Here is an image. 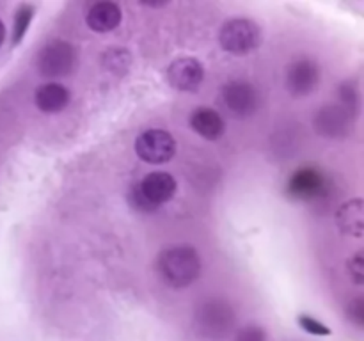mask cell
Segmentation results:
<instances>
[{
    "instance_id": "obj_1",
    "label": "cell",
    "mask_w": 364,
    "mask_h": 341,
    "mask_svg": "<svg viewBox=\"0 0 364 341\" xmlns=\"http://www.w3.org/2000/svg\"><path fill=\"white\" fill-rule=\"evenodd\" d=\"M156 269L164 283L173 288H185L199 277L201 259L191 245H174L159 256Z\"/></svg>"
},
{
    "instance_id": "obj_2",
    "label": "cell",
    "mask_w": 364,
    "mask_h": 341,
    "mask_svg": "<svg viewBox=\"0 0 364 341\" xmlns=\"http://www.w3.org/2000/svg\"><path fill=\"white\" fill-rule=\"evenodd\" d=\"M196 330L208 340L228 336L235 325V311L224 298H210L198 308L194 316Z\"/></svg>"
},
{
    "instance_id": "obj_3",
    "label": "cell",
    "mask_w": 364,
    "mask_h": 341,
    "mask_svg": "<svg viewBox=\"0 0 364 341\" xmlns=\"http://www.w3.org/2000/svg\"><path fill=\"white\" fill-rule=\"evenodd\" d=\"M259 39H262L259 27L247 18H235L226 21L219 32L220 46L235 55H244L255 50L259 45Z\"/></svg>"
},
{
    "instance_id": "obj_4",
    "label": "cell",
    "mask_w": 364,
    "mask_h": 341,
    "mask_svg": "<svg viewBox=\"0 0 364 341\" xmlns=\"http://www.w3.org/2000/svg\"><path fill=\"white\" fill-rule=\"evenodd\" d=\"M77 60L75 48L68 41L53 39L48 41L36 55V66L43 77H64L70 73Z\"/></svg>"
},
{
    "instance_id": "obj_5",
    "label": "cell",
    "mask_w": 364,
    "mask_h": 341,
    "mask_svg": "<svg viewBox=\"0 0 364 341\" xmlns=\"http://www.w3.org/2000/svg\"><path fill=\"white\" fill-rule=\"evenodd\" d=\"M135 153L144 162L159 166L173 158L176 153V141L166 130H148L135 141Z\"/></svg>"
},
{
    "instance_id": "obj_6",
    "label": "cell",
    "mask_w": 364,
    "mask_h": 341,
    "mask_svg": "<svg viewBox=\"0 0 364 341\" xmlns=\"http://www.w3.org/2000/svg\"><path fill=\"white\" fill-rule=\"evenodd\" d=\"M224 107L237 117H249L258 110L259 94L256 87L249 82L233 80L228 82L220 91Z\"/></svg>"
},
{
    "instance_id": "obj_7",
    "label": "cell",
    "mask_w": 364,
    "mask_h": 341,
    "mask_svg": "<svg viewBox=\"0 0 364 341\" xmlns=\"http://www.w3.org/2000/svg\"><path fill=\"white\" fill-rule=\"evenodd\" d=\"M135 187L155 212L159 206L166 205L167 201L173 199L174 192H176V180L169 173L159 170V173L146 174L144 180L135 185Z\"/></svg>"
},
{
    "instance_id": "obj_8",
    "label": "cell",
    "mask_w": 364,
    "mask_h": 341,
    "mask_svg": "<svg viewBox=\"0 0 364 341\" xmlns=\"http://www.w3.org/2000/svg\"><path fill=\"white\" fill-rule=\"evenodd\" d=\"M320 82V67L315 60L297 59L288 66L287 85L294 96H306L316 89Z\"/></svg>"
},
{
    "instance_id": "obj_9",
    "label": "cell",
    "mask_w": 364,
    "mask_h": 341,
    "mask_svg": "<svg viewBox=\"0 0 364 341\" xmlns=\"http://www.w3.org/2000/svg\"><path fill=\"white\" fill-rule=\"evenodd\" d=\"M205 77L203 64L194 57H180L167 67V80L178 91H196Z\"/></svg>"
},
{
    "instance_id": "obj_10",
    "label": "cell",
    "mask_w": 364,
    "mask_h": 341,
    "mask_svg": "<svg viewBox=\"0 0 364 341\" xmlns=\"http://www.w3.org/2000/svg\"><path fill=\"white\" fill-rule=\"evenodd\" d=\"M323 188H326L323 174L311 167H306V169H299L291 176L288 183V194L301 201H308V199L320 197L323 194Z\"/></svg>"
},
{
    "instance_id": "obj_11",
    "label": "cell",
    "mask_w": 364,
    "mask_h": 341,
    "mask_svg": "<svg viewBox=\"0 0 364 341\" xmlns=\"http://www.w3.org/2000/svg\"><path fill=\"white\" fill-rule=\"evenodd\" d=\"M315 126L320 134L327 137H340L350 128V110L340 105H329L318 112Z\"/></svg>"
},
{
    "instance_id": "obj_12",
    "label": "cell",
    "mask_w": 364,
    "mask_h": 341,
    "mask_svg": "<svg viewBox=\"0 0 364 341\" xmlns=\"http://www.w3.org/2000/svg\"><path fill=\"white\" fill-rule=\"evenodd\" d=\"M121 18H123L121 7L116 2H109V0L92 4L85 14V21L95 32L114 31L121 23Z\"/></svg>"
},
{
    "instance_id": "obj_13",
    "label": "cell",
    "mask_w": 364,
    "mask_h": 341,
    "mask_svg": "<svg viewBox=\"0 0 364 341\" xmlns=\"http://www.w3.org/2000/svg\"><path fill=\"white\" fill-rule=\"evenodd\" d=\"M336 222L341 233L361 238L364 234V205L363 199L355 197L343 202L336 212Z\"/></svg>"
},
{
    "instance_id": "obj_14",
    "label": "cell",
    "mask_w": 364,
    "mask_h": 341,
    "mask_svg": "<svg viewBox=\"0 0 364 341\" xmlns=\"http://www.w3.org/2000/svg\"><path fill=\"white\" fill-rule=\"evenodd\" d=\"M191 126L196 134L208 141H217L224 134L223 116L210 107H199L191 114Z\"/></svg>"
},
{
    "instance_id": "obj_15",
    "label": "cell",
    "mask_w": 364,
    "mask_h": 341,
    "mask_svg": "<svg viewBox=\"0 0 364 341\" xmlns=\"http://www.w3.org/2000/svg\"><path fill=\"white\" fill-rule=\"evenodd\" d=\"M34 99L41 112L55 114L66 109L71 99V94L66 85L57 84V82H48V84L41 85L36 91Z\"/></svg>"
},
{
    "instance_id": "obj_16",
    "label": "cell",
    "mask_w": 364,
    "mask_h": 341,
    "mask_svg": "<svg viewBox=\"0 0 364 341\" xmlns=\"http://www.w3.org/2000/svg\"><path fill=\"white\" fill-rule=\"evenodd\" d=\"M103 67L110 73H117V75H124L130 67L132 63V55L123 48H110L103 53Z\"/></svg>"
},
{
    "instance_id": "obj_17",
    "label": "cell",
    "mask_w": 364,
    "mask_h": 341,
    "mask_svg": "<svg viewBox=\"0 0 364 341\" xmlns=\"http://www.w3.org/2000/svg\"><path fill=\"white\" fill-rule=\"evenodd\" d=\"M34 6L31 4H23L18 7L16 14H14V25H13V45H18L21 39L27 34V28L31 25L32 18H34Z\"/></svg>"
},
{
    "instance_id": "obj_18",
    "label": "cell",
    "mask_w": 364,
    "mask_h": 341,
    "mask_svg": "<svg viewBox=\"0 0 364 341\" xmlns=\"http://www.w3.org/2000/svg\"><path fill=\"white\" fill-rule=\"evenodd\" d=\"M297 322H299V325L306 330V332L313 334V336H329L331 334V329L326 325V323L318 322V320L313 318V316H309V315H301L297 318Z\"/></svg>"
},
{
    "instance_id": "obj_19",
    "label": "cell",
    "mask_w": 364,
    "mask_h": 341,
    "mask_svg": "<svg viewBox=\"0 0 364 341\" xmlns=\"http://www.w3.org/2000/svg\"><path fill=\"white\" fill-rule=\"evenodd\" d=\"M235 341H267V332L259 325H245L238 330Z\"/></svg>"
},
{
    "instance_id": "obj_20",
    "label": "cell",
    "mask_w": 364,
    "mask_h": 341,
    "mask_svg": "<svg viewBox=\"0 0 364 341\" xmlns=\"http://www.w3.org/2000/svg\"><path fill=\"white\" fill-rule=\"evenodd\" d=\"M348 274H350L352 281L355 284H363L364 281V258H363V252H358L354 258L348 261Z\"/></svg>"
},
{
    "instance_id": "obj_21",
    "label": "cell",
    "mask_w": 364,
    "mask_h": 341,
    "mask_svg": "<svg viewBox=\"0 0 364 341\" xmlns=\"http://www.w3.org/2000/svg\"><path fill=\"white\" fill-rule=\"evenodd\" d=\"M348 318H350L352 322L359 327L364 323V304H363L361 297H358L350 305H348Z\"/></svg>"
},
{
    "instance_id": "obj_22",
    "label": "cell",
    "mask_w": 364,
    "mask_h": 341,
    "mask_svg": "<svg viewBox=\"0 0 364 341\" xmlns=\"http://www.w3.org/2000/svg\"><path fill=\"white\" fill-rule=\"evenodd\" d=\"M4 39H6V25H4L2 20H0V45L4 43Z\"/></svg>"
}]
</instances>
